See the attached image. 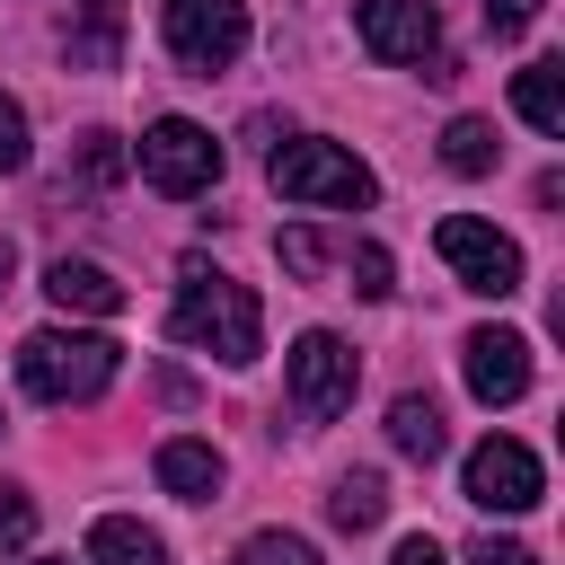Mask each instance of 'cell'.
<instances>
[{"mask_svg":"<svg viewBox=\"0 0 565 565\" xmlns=\"http://www.w3.org/2000/svg\"><path fill=\"white\" fill-rule=\"evenodd\" d=\"M168 335L194 344V353H221V362L238 371V362L265 353V309H256L247 282H230V274H212V265H185V274H177V300H168Z\"/></svg>","mask_w":565,"mask_h":565,"instance_id":"cell-1","label":"cell"},{"mask_svg":"<svg viewBox=\"0 0 565 565\" xmlns=\"http://www.w3.org/2000/svg\"><path fill=\"white\" fill-rule=\"evenodd\" d=\"M115 371H124V344L115 335H88V327H35L18 344V380L44 406H88V397L115 388Z\"/></svg>","mask_w":565,"mask_h":565,"instance_id":"cell-2","label":"cell"},{"mask_svg":"<svg viewBox=\"0 0 565 565\" xmlns=\"http://www.w3.org/2000/svg\"><path fill=\"white\" fill-rule=\"evenodd\" d=\"M265 177H274L282 203H335V212H362V203L380 194V177H371L353 150H335V141H282Z\"/></svg>","mask_w":565,"mask_h":565,"instance_id":"cell-3","label":"cell"},{"mask_svg":"<svg viewBox=\"0 0 565 565\" xmlns=\"http://www.w3.org/2000/svg\"><path fill=\"white\" fill-rule=\"evenodd\" d=\"M159 35L185 71H230L247 53V0H159Z\"/></svg>","mask_w":565,"mask_h":565,"instance_id":"cell-4","label":"cell"},{"mask_svg":"<svg viewBox=\"0 0 565 565\" xmlns=\"http://www.w3.org/2000/svg\"><path fill=\"white\" fill-rule=\"evenodd\" d=\"M353 388H362L353 344L327 335V327H309V335L291 344V415H300V424H335V415L353 406Z\"/></svg>","mask_w":565,"mask_h":565,"instance_id":"cell-5","label":"cell"},{"mask_svg":"<svg viewBox=\"0 0 565 565\" xmlns=\"http://www.w3.org/2000/svg\"><path fill=\"white\" fill-rule=\"evenodd\" d=\"M433 247H441V265H450L468 291H486V300H512V291H521V247H512L494 221L450 212V221L433 230Z\"/></svg>","mask_w":565,"mask_h":565,"instance_id":"cell-6","label":"cell"},{"mask_svg":"<svg viewBox=\"0 0 565 565\" xmlns=\"http://www.w3.org/2000/svg\"><path fill=\"white\" fill-rule=\"evenodd\" d=\"M459 486H468V503H477V512H530V503L547 494V468H539V450H530V441L486 433V441L468 450Z\"/></svg>","mask_w":565,"mask_h":565,"instance_id":"cell-7","label":"cell"},{"mask_svg":"<svg viewBox=\"0 0 565 565\" xmlns=\"http://www.w3.org/2000/svg\"><path fill=\"white\" fill-rule=\"evenodd\" d=\"M141 177L185 203V194H203V185L221 177V141H212L194 115H159V124L141 132Z\"/></svg>","mask_w":565,"mask_h":565,"instance_id":"cell-8","label":"cell"},{"mask_svg":"<svg viewBox=\"0 0 565 565\" xmlns=\"http://www.w3.org/2000/svg\"><path fill=\"white\" fill-rule=\"evenodd\" d=\"M459 371H468L477 406H512V397H530V335H512V327H477V335L459 344Z\"/></svg>","mask_w":565,"mask_h":565,"instance_id":"cell-9","label":"cell"},{"mask_svg":"<svg viewBox=\"0 0 565 565\" xmlns=\"http://www.w3.org/2000/svg\"><path fill=\"white\" fill-rule=\"evenodd\" d=\"M353 26H362V44H371L380 62H433V44H441L433 0H362Z\"/></svg>","mask_w":565,"mask_h":565,"instance_id":"cell-10","label":"cell"},{"mask_svg":"<svg viewBox=\"0 0 565 565\" xmlns=\"http://www.w3.org/2000/svg\"><path fill=\"white\" fill-rule=\"evenodd\" d=\"M44 300H53L62 318H115V309H124V282H115L106 265H88V256H53V265H44Z\"/></svg>","mask_w":565,"mask_h":565,"instance_id":"cell-11","label":"cell"},{"mask_svg":"<svg viewBox=\"0 0 565 565\" xmlns=\"http://www.w3.org/2000/svg\"><path fill=\"white\" fill-rule=\"evenodd\" d=\"M62 44H71L79 71H115V53H124V0H71Z\"/></svg>","mask_w":565,"mask_h":565,"instance_id":"cell-12","label":"cell"},{"mask_svg":"<svg viewBox=\"0 0 565 565\" xmlns=\"http://www.w3.org/2000/svg\"><path fill=\"white\" fill-rule=\"evenodd\" d=\"M159 486H168L177 503H212V494H221V450H212V441H185V433L159 441Z\"/></svg>","mask_w":565,"mask_h":565,"instance_id":"cell-13","label":"cell"},{"mask_svg":"<svg viewBox=\"0 0 565 565\" xmlns=\"http://www.w3.org/2000/svg\"><path fill=\"white\" fill-rule=\"evenodd\" d=\"M512 106H521L530 132H565V62L556 53L547 62H521L512 71Z\"/></svg>","mask_w":565,"mask_h":565,"instance_id":"cell-14","label":"cell"},{"mask_svg":"<svg viewBox=\"0 0 565 565\" xmlns=\"http://www.w3.org/2000/svg\"><path fill=\"white\" fill-rule=\"evenodd\" d=\"M388 441H397L406 459H424V468H433V459L450 450V424H441V406H433V397H415V388H406V397L388 406Z\"/></svg>","mask_w":565,"mask_h":565,"instance_id":"cell-15","label":"cell"},{"mask_svg":"<svg viewBox=\"0 0 565 565\" xmlns=\"http://www.w3.org/2000/svg\"><path fill=\"white\" fill-rule=\"evenodd\" d=\"M88 565H168V539L141 530V521H124V512H106L88 530Z\"/></svg>","mask_w":565,"mask_h":565,"instance_id":"cell-16","label":"cell"},{"mask_svg":"<svg viewBox=\"0 0 565 565\" xmlns=\"http://www.w3.org/2000/svg\"><path fill=\"white\" fill-rule=\"evenodd\" d=\"M327 521H335V530H380V521H388V486H380L371 468L335 477V494H327Z\"/></svg>","mask_w":565,"mask_h":565,"instance_id":"cell-17","label":"cell"},{"mask_svg":"<svg viewBox=\"0 0 565 565\" xmlns=\"http://www.w3.org/2000/svg\"><path fill=\"white\" fill-rule=\"evenodd\" d=\"M441 159H450L459 177H486V168L503 159V141H494V124H486V115H459V124L441 132Z\"/></svg>","mask_w":565,"mask_h":565,"instance_id":"cell-18","label":"cell"},{"mask_svg":"<svg viewBox=\"0 0 565 565\" xmlns=\"http://www.w3.org/2000/svg\"><path fill=\"white\" fill-rule=\"evenodd\" d=\"M238 565H318V547L291 539V530H256V539L238 547Z\"/></svg>","mask_w":565,"mask_h":565,"instance_id":"cell-19","label":"cell"},{"mask_svg":"<svg viewBox=\"0 0 565 565\" xmlns=\"http://www.w3.org/2000/svg\"><path fill=\"white\" fill-rule=\"evenodd\" d=\"M344 274H353V291H362V300H388V291H397V282H388V247H371V238L344 256Z\"/></svg>","mask_w":565,"mask_h":565,"instance_id":"cell-20","label":"cell"},{"mask_svg":"<svg viewBox=\"0 0 565 565\" xmlns=\"http://www.w3.org/2000/svg\"><path fill=\"white\" fill-rule=\"evenodd\" d=\"M79 177H88V185H115V177H124L115 132H79Z\"/></svg>","mask_w":565,"mask_h":565,"instance_id":"cell-21","label":"cell"},{"mask_svg":"<svg viewBox=\"0 0 565 565\" xmlns=\"http://www.w3.org/2000/svg\"><path fill=\"white\" fill-rule=\"evenodd\" d=\"M26 539H35V494L0 486V547H26Z\"/></svg>","mask_w":565,"mask_h":565,"instance_id":"cell-22","label":"cell"},{"mask_svg":"<svg viewBox=\"0 0 565 565\" xmlns=\"http://www.w3.org/2000/svg\"><path fill=\"white\" fill-rule=\"evenodd\" d=\"M18 168H26V106L0 97V177H18Z\"/></svg>","mask_w":565,"mask_h":565,"instance_id":"cell-23","label":"cell"},{"mask_svg":"<svg viewBox=\"0 0 565 565\" xmlns=\"http://www.w3.org/2000/svg\"><path fill=\"white\" fill-rule=\"evenodd\" d=\"M274 247H282V265H291V274H327V238H318V230H282Z\"/></svg>","mask_w":565,"mask_h":565,"instance_id":"cell-24","label":"cell"},{"mask_svg":"<svg viewBox=\"0 0 565 565\" xmlns=\"http://www.w3.org/2000/svg\"><path fill=\"white\" fill-rule=\"evenodd\" d=\"M530 18H539V0H486V35H494V44H503V35H521Z\"/></svg>","mask_w":565,"mask_h":565,"instance_id":"cell-25","label":"cell"},{"mask_svg":"<svg viewBox=\"0 0 565 565\" xmlns=\"http://www.w3.org/2000/svg\"><path fill=\"white\" fill-rule=\"evenodd\" d=\"M468 565H539V556H530L521 539H477V547H468Z\"/></svg>","mask_w":565,"mask_h":565,"instance_id":"cell-26","label":"cell"},{"mask_svg":"<svg viewBox=\"0 0 565 565\" xmlns=\"http://www.w3.org/2000/svg\"><path fill=\"white\" fill-rule=\"evenodd\" d=\"M388 565H450V556H441V547L415 530V539H397V556H388Z\"/></svg>","mask_w":565,"mask_h":565,"instance_id":"cell-27","label":"cell"},{"mask_svg":"<svg viewBox=\"0 0 565 565\" xmlns=\"http://www.w3.org/2000/svg\"><path fill=\"white\" fill-rule=\"evenodd\" d=\"M0 291H9V247H0Z\"/></svg>","mask_w":565,"mask_h":565,"instance_id":"cell-28","label":"cell"}]
</instances>
